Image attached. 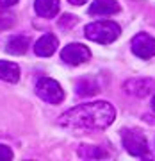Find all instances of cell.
Segmentation results:
<instances>
[{
	"label": "cell",
	"mask_w": 155,
	"mask_h": 161,
	"mask_svg": "<svg viewBox=\"0 0 155 161\" xmlns=\"http://www.w3.org/2000/svg\"><path fill=\"white\" fill-rule=\"evenodd\" d=\"M114 108L105 100H98V102L80 104L66 111L59 118V124L68 129H105L114 122Z\"/></svg>",
	"instance_id": "cell-1"
},
{
	"label": "cell",
	"mask_w": 155,
	"mask_h": 161,
	"mask_svg": "<svg viewBox=\"0 0 155 161\" xmlns=\"http://www.w3.org/2000/svg\"><path fill=\"white\" fill-rule=\"evenodd\" d=\"M84 34H86L87 40L107 45V43H112L114 40L120 38L121 29L114 22H93L89 25H86Z\"/></svg>",
	"instance_id": "cell-2"
},
{
	"label": "cell",
	"mask_w": 155,
	"mask_h": 161,
	"mask_svg": "<svg viewBox=\"0 0 155 161\" xmlns=\"http://www.w3.org/2000/svg\"><path fill=\"white\" fill-rule=\"evenodd\" d=\"M36 93L38 97L43 98L48 104H61L64 100V92L57 80L50 77H41L36 82Z\"/></svg>",
	"instance_id": "cell-3"
},
{
	"label": "cell",
	"mask_w": 155,
	"mask_h": 161,
	"mask_svg": "<svg viewBox=\"0 0 155 161\" xmlns=\"http://www.w3.org/2000/svg\"><path fill=\"white\" fill-rule=\"evenodd\" d=\"M123 147L132 156H144L148 152V142L143 132L139 131H123Z\"/></svg>",
	"instance_id": "cell-4"
},
{
	"label": "cell",
	"mask_w": 155,
	"mask_h": 161,
	"mask_svg": "<svg viewBox=\"0 0 155 161\" xmlns=\"http://www.w3.org/2000/svg\"><path fill=\"white\" fill-rule=\"evenodd\" d=\"M89 58H91L89 48L80 45V43H70V45H66L63 48V52H61V59H63L64 63L73 64V66L89 61Z\"/></svg>",
	"instance_id": "cell-5"
},
{
	"label": "cell",
	"mask_w": 155,
	"mask_h": 161,
	"mask_svg": "<svg viewBox=\"0 0 155 161\" xmlns=\"http://www.w3.org/2000/svg\"><path fill=\"white\" fill-rule=\"evenodd\" d=\"M132 52L141 59H150L155 56V38L146 32L134 36L132 40Z\"/></svg>",
	"instance_id": "cell-6"
},
{
	"label": "cell",
	"mask_w": 155,
	"mask_h": 161,
	"mask_svg": "<svg viewBox=\"0 0 155 161\" xmlns=\"http://www.w3.org/2000/svg\"><path fill=\"white\" fill-rule=\"evenodd\" d=\"M57 45H59V41H57L55 36L54 34H45V36H41L39 40L36 41L34 52H36V56L48 58V56H52L54 52L57 50Z\"/></svg>",
	"instance_id": "cell-7"
},
{
	"label": "cell",
	"mask_w": 155,
	"mask_h": 161,
	"mask_svg": "<svg viewBox=\"0 0 155 161\" xmlns=\"http://www.w3.org/2000/svg\"><path fill=\"white\" fill-rule=\"evenodd\" d=\"M155 82L150 79H132L125 84V92L136 97H146L152 90H153Z\"/></svg>",
	"instance_id": "cell-8"
},
{
	"label": "cell",
	"mask_w": 155,
	"mask_h": 161,
	"mask_svg": "<svg viewBox=\"0 0 155 161\" xmlns=\"http://www.w3.org/2000/svg\"><path fill=\"white\" fill-rule=\"evenodd\" d=\"M120 11V4L116 0H95L89 7V14L93 16H109Z\"/></svg>",
	"instance_id": "cell-9"
},
{
	"label": "cell",
	"mask_w": 155,
	"mask_h": 161,
	"mask_svg": "<svg viewBox=\"0 0 155 161\" xmlns=\"http://www.w3.org/2000/svg\"><path fill=\"white\" fill-rule=\"evenodd\" d=\"M34 9L43 18H54L59 11V0H36Z\"/></svg>",
	"instance_id": "cell-10"
},
{
	"label": "cell",
	"mask_w": 155,
	"mask_h": 161,
	"mask_svg": "<svg viewBox=\"0 0 155 161\" xmlns=\"http://www.w3.org/2000/svg\"><path fill=\"white\" fill-rule=\"evenodd\" d=\"M18 79H20V68H18V64L9 63V61H0V80L16 82Z\"/></svg>",
	"instance_id": "cell-11"
},
{
	"label": "cell",
	"mask_w": 155,
	"mask_h": 161,
	"mask_svg": "<svg viewBox=\"0 0 155 161\" xmlns=\"http://www.w3.org/2000/svg\"><path fill=\"white\" fill-rule=\"evenodd\" d=\"M6 48H7L9 54H14V56L25 54L27 48H29V38H27V36H13L11 40L7 41Z\"/></svg>",
	"instance_id": "cell-12"
},
{
	"label": "cell",
	"mask_w": 155,
	"mask_h": 161,
	"mask_svg": "<svg viewBox=\"0 0 155 161\" xmlns=\"http://www.w3.org/2000/svg\"><path fill=\"white\" fill-rule=\"evenodd\" d=\"M98 92V86L93 82V80H80L79 84H77V93L79 95H95Z\"/></svg>",
	"instance_id": "cell-13"
},
{
	"label": "cell",
	"mask_w": 155,
	"mask_h": 161,
	"mask_svg": "<svg viewBox=\"0 0 155 161\" xmlns=\"http://www.w3.org/2000/svg\"><path fill=\"white\" fill-rule=\"evenodd\" d=\"M13 25H14V14L7 9H2L0 11V31L11 29Z\"/></svg>",
	"instance_id": "cell-14"
},
{
	"label": "cell",
	"mask_w": 155,
	"mask_h": 161,
	"mask_svg": "<svg viewBox=\"0 0 155 161\" xmlns=\"http://www.w3.org/2000/svg\"><path fill=\"white\" fill-rule=\"evenodd\" d=\"M2 159H13V150L7 145H0V161Z\"/></svg>",
	"instance_id": "cell-15"
},
{
	"label": "cell",
	"mask_w": 155,
	"mask_h": 161,
	"mask_svg": "<svg viewBox=\"0 0 155 161\" xmlns=\"http://www.w3.org/2000/svg\"><path fill=\"white\" fill-rule=\"evenodd\" d=\"M18 0H0V7H11L14 6Z\"/></svg>",
	"instance_id": "cell-16"
},
{
	"label": "cell",
	"mask_w": 155,
	"mask_h": 161,
	"mask_svg": "<svg viewBox=\"0 0 155 161\" xmlns=\"http://www.w3.org/2000/svg\"><path fill=\"white\" fill-rule=\"evenodd\" d=\"M70 4H73V6H82V4H86L87 0H68Z\"/></svg>",
	"instance_id": "cell-17"
},
{
	"label": "cell",
	"mask_w": 155,
	"mask_h": 161,
	"mask_svg": "<svg viewBox=\"0 0 155 161\" xmlns=\"http://www.w3.org/2000/svg\"><path fill=\"white\" fill-rule=\"evenodd\" d=\"M152 108H153V111H155V97H153V100H152Z\"/></svg>",
	"instance_id": "cell-18"
}]
</instances>
